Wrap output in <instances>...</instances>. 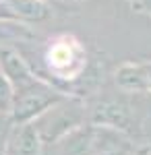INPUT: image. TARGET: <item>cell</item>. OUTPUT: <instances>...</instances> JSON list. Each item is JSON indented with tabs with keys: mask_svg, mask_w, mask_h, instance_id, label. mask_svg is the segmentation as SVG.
I'll return each mask as SVG.
<instances>
[{
	"mask_svg": "<svg viewBox=\"0 0 151 155\" xmlns=\"http://www.w3.org/2000/svg\"><path fill=\"white\" fill-rule=\"evenodd\" d=\"M0 155H4V153H0Z\"/></svg>",
	"mask_w": 151,
	"mask_h": 155,
	"instance_id": "277c9868",
	"label": "cell"
},
{
	"mask_svg": "<svg viewBox=\"0 0 151 155\" xmlns=\"http://www.w3.org/2000/svg\"><path fill=\"white\" fill-rule=\"evenodd\" d=\"M12 107V93H11V85L8 81L0 74V114L11 112Z\"/></svg>",
	"mask_w": 151,
	"mask_h": 155,
	"instance_id": "3957f363",
	"label": "cell"
},
{
	"mask_svg": "<svg viewBox=\"0 0 151 155\" xmlns=\"http://www.w3.org/2000/svg\"><path fill=\"white\" fill-rule=\"evenodd\" d=\"M6 155H39V139L33 126L25 124L12 132Z\"/></svg>",
	"mask_w": 151,
	"mask_h": 155,
	"instance_id": "7a4b0ae2",
	"label": "cell"
},
{
	"mask_svg": "<svg viewBox=\"0 0 151 155\" xmlns=\"http://www.w3.org/2000/svg\"><path fill=\"white\" fill-rule=\"evenodd\" d=\"M50 104V99L46 97V93L39 91H23L17 97L15 106H12V114L17 122H27L29 118H33L35 114H39L44 107Z\"/></svg>",
	"mask_w": 151,
	"mask_h": 155,
	"instance_id": "6da1fadb",
	"label": "cell"
}]
</instances>
